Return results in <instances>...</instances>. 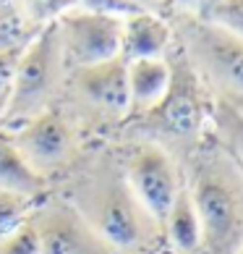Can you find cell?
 <instances>
[{"label":"cell","mask_w":243,"mask_h":254,"mask_svg":"<svg viewBox=\"0 0 243 254\" xmlns=\"http://www.w3.org/2000/svg\"><path fill=\"white\" fill-rule=\"evenodd\" d=\"M201 223L209 254H236L243 247V173L225 155L207 152L194 160L186 186Z\"/></svg>","instance_id":"obj_2"},{"label":"cell","mask_w":243,"mask_h":254,"mask_svg":"<svg viewBox=\"0 0 243 254\" xmlns=\"http://www.w3.org/2000/svg\"><path fill=\"white\" fill-rule=\"evenodd\" d=\"M29 218L40 236L42 254H115L65 199L32 207Z\"/></svg>","instance_id":"obj_8"},{"label":"cell","mask_w":243,"mask_h":254,"mask_svg":"<svg viewBox=\"0 0 243 254\" xmlns=\"http://www.w3.org/2000/svg\"><path fill=\"white\" fill-rule=\"evenodd\" d=\"M236 254H243V247H241V249H238V252H236Z\"/></svg>","instance_id":"obj_25"},{"label":"cell","mask_w":243,"mask_h":254,"mask_svg":"<svg viewBox=\"0 0 243 254\" xmlns=\"http://www.w3.org/2000/svg\"><path fill=\"white\" fill-rule=\"evenodd\" d=\"M21 50H0V100H8Z\"/></svg>","instance_id":"obj_21"},{"label":"cell","mask_w":243,"mask_h":254,"mask_svg":"<svg viewBox=\"0 0 243 254\" xmlns=\"http://www.w3.org/2000/svg\"><path fill=\"white\" fill-rule=\"evenodd\" d=\"M32 32L34 24L26 11H18L11 0L0 3V50H24L32 42Z\"/></svg>","instance_id":"obj_15"},{"label":"cell","mask_w":243,"mask_h":254,"mask_svg":"<svg viewBox=\"0 0 243 254\" xmlns=\"http://www.w3.org/2000/svg\"><path fill=\"white\" fill-rule=\"evenodd\" d=\"M128 3H134L139 11H146V8H154V5L165 3V0H128Z\"/></svg>","instance_id":"obj_23"},{"label":"cell","mask_w":243,"mask_h":254,"mask_svg":"<svg viewBox=\"0 0 243 254\" xmlns=\"http://www.w3.org/2000/svg\"><path fill=\"white\" fill-rule=\"evenodd\" d=\"M214 121H217L220 131L225 134L230 149L236 152V157L243 160V113L230 105V102L220 100L217 105H214Z\"/></svg>","instance_id":"obj_18"},{"label":"cell","mask_w":243,"mask_h":254,"mask_svg":"<svg viewBox=\"0 0 243 254\" xmlns=\"http://www.w3.org/2000/svg\"><path fill=\"white\" fill-rule=\"evenodd\" d=\"M120 165H123L131 191L162 228L165 215L170 212L175 196L183 189L173 157L157 142H142L131 149Z\"/></svg>","instance_id":"obj_5"},{"label":"cell","mask_w":243,"mask_h":254,"mask_svg":"<svg viewBox=\"0 0 243 254\" xmlns=\"http://www.w3.org/2000/svg\"><path fill=\"white\" fill-rule=\"evenodd\" d=\"M16 147L21 149L24 160L29 163L45 181L71 165L76 155V128L68 124V118L58 110H42L24 121L18 128L11 131Z\"/></svg>","instance_id":"obj_6"},{"label":"cell","mask_w":243,"mask_h":254,"mask_svg":"<svg viewBox=\"0 0 243 254\" xmlns=\"http://www.w3.org/2000/svg\"><path fill=\"white\" fill-rule=\"evenodd\" d=\"M79 0H24V11L32 24H52L55 18L68 13Z\"/></svg>","instance_id":"obj_20"},{"label":"cell","mask_w":243,"mask_h":254,"mask_svg":"<svg viewBox=\"0 0 243 254\" xmlns=\"http://www.w3.org/2000/svg\"><path fill=\"white\" fill-rule=\"evenodd\" d=\"M162 231H165L167 241H170V247L178 254H199L204 249L201 223H199L194 199H191V194L186 186L178 191V196H175L170 212L165 215Z\"/></svg>","instance_id":"obj_14"},{"label":"cell","mask_w":243,"mask_h":254,"mask_svg":"<svg viewBox=\"0 0 243 254\" xmlns=\"http://www.w3.org/2000/svg\"><path fill=\"white\" fill-rule=\"evenodd\" d=\"M34 204L37 202L29 199V196H21V194L0 189V236L8 233L11 228H16L21 220L29 218V212H32Z\"/></svg>","instance_id":"obj_19"},{"label":"cell","mask_w":243,"mask_h":254,"mask_svg":"<svg viewBox=\"0 0 243 254\" xmlns=\"http://www.w3.org/2000/svg\"><path fill=\"white\" fill-rule=\"evenodd\" d=\"M173 79V65L165 58H136L128 61V97L131 108L149 113L160 105Z\"/></svg>","instance_id":"obj_12"},{"label":"cell","mask_w":243,"mask_h":254,"mask_svg":"<svg viewBox=\"0 0 243 254\" xmlns=\"http://www.w3.org/2000/svg\"><path fill=\"white\" fill-rule=\"evenodd\" d=\"M79 3L92 13H110V16H128L139 11L128 0H79Z\"/></svg>","instance_id":"obj_22"},{"label":"cell","mask_w":243,"mask_h":254,"mask_svg":"<svg viewBox=\"0 0 243 254\" xmlns=\"http://www.w3.org/2000/svg\"><path fill=\"white\" fill-rule=\"evenodd\" d=\"M65 71L118 58L123 45V18L92 11H68L58 21Z\"/></svg>","instance_id":"obj_4"},{"label":"cell","mask_w":243,"mask_h":254,"mask_svg":"<svg viewBox=\"0 0 243 254\" xmlns=\"http://www.w3.org/2000/svg\"><path fill=\"white\" fill-rule=\"evenodd\" d=\"M173 32L160 16L149 11H136L123 18V45L120 55L126 61L136 58H162V53L170 48Z\"/></svg>","instance_id":"obj_11"},{"label":"cell","mask_w":243,"mask_h":254,"mask_svg":"<svg viewBox=\"0 0 243 254\" xmlns=\"http://www.w3.org/2000/svg\"><path fill=\"white\" fill-rule=\"evenodd\" d=\"M63 53H60V34L58 24H50L40 32V37L21 50V58L16 65V76L5 100V110L0 121H29L37 113L48 110L50 100L55 97L63 81Z\"/></svg>","instance_id":"obj_3"},{"label":"cell","mask_w":243,"mask_h":254,"mask_svg":"<svg viewBox=\"0 0 243 254\" xmlns=\"http://www.w3.org/2000/svg\"><path fill=\"white\" fill-rule=\"evenodd\" d=\"M0 189L29 196L34 202L48 191V181L24 160L11 131L5 128H0Z\"/></svg>","instance_id":"obj_13"},{"label":"cell","mask_w":243,"mask_h":254,"mask_svg":"<svg viewBox=\"0 0 243 254\" xmlns=\"http://www.w3.org/2000/svg\"><path fill=\"white\" fill-rule=\"evenodd\" d=\"M68 87L87 108L105 116L118 118L131 110L128 61L123 55L68 71Z\"/></svg>","instance_id":"obj_9"},{"label":"cell","mask_w":243,"mask_h":254,"mask_svg":"<svg viewBox=\"0 0 243 254\" xmlns=\"http://www.w3.org/2000/svg\"><path fill=\"white\" fill-rule=\"evenodd\" d=\"M173 65V63H170ZM194 65L189 61H178L173 65V79L167 87L160 105H154L146 113L157 128L167 134H194L204 121V100L199 92Z\"/></svg>","instance_id":"obj_10"},{"label":"cell","mask_w":243,"mask_h":254,"mask_svg":"<svg viewBox=\"0 0 243 254\" xmlns=\"http://www.w3.org/2000/svg\"><path fill=\"white\" fill-rule=\"evenodd\" d=\"M3 110H5V100H0V116H3Z\"/></svg>","instance_id":"obj_24"},{"label":"cell","mask_w":243,"mask_h":254,"mask_svg":"<svg viewBox=\"0 0 243 254\" xmlns=\"http://www.w3.org/2000/svg\"><path fill=\"white\" fill-rule=\"evenodd\" d=\"M199 18L243 37V0H204Z\"/></svg>","instance_id":"obj_16"},{"label":"cell","mask_w":243,"mask_h":254,"mask_svg":"<svg viewBox=\"0 0 243 254\" xmlns=\"http://www.w3.org/2000/svg\"><path fill=\"white\" fill-rule=\"evenodd\" d=\"M65 202L76 207L115 254H146L162 231L131 191L123 165L107 155L95 157L73 178Z\"/></svg>","instance_id":"obj_1"},{"label":"cell","mask_w":243,"mask_h":254,"mask_svg":"<svg viewBox=\"0 0 243 254\" xmlns=\"http://www.w3.org/2000/svg\"><path fill=\"white\" fill-rule=\"evenodd\" d=\"M0 254H42L40 236H37L32 218L21 220L16 228L0 236Z\"/></svg>","instance_id":"obj_17"},{"label":"cell","mask_w":243,"mask_h":254,"mask_svg":"<svg viewBox=\"0 0 243 254\" xmlns=\"http://www.w3.org/2000/svg\"><path fill=\"white\" fill-rule=\"evenodd\" d=\"M183 37L191 61L212 81L230 92H243V37L204 18L186 24Z\"/></svg>","instance_id":"obj_7"}]
</instances>
